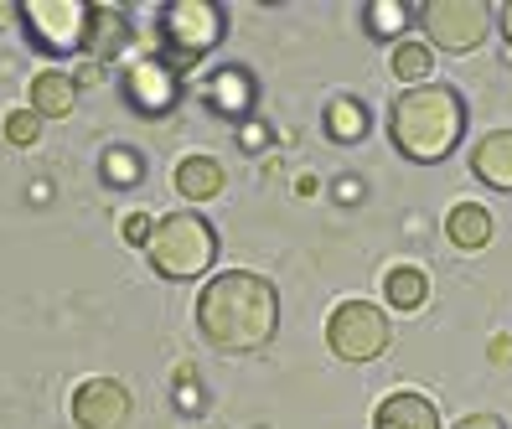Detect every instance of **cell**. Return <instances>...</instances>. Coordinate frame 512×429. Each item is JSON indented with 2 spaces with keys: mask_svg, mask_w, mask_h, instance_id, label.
<instances>
[{
  "mask_svg": "<svg viewBox=\"0 0 512 429\" xmlns=\"http://www.w3.org/2000/svg\"><path fill=\"white\" fill-rule=\"evenodd\" d=\"M197 331L207 336V347L228 352V357L264 352L280 331L275 285L254 269H223L218 280H207L202 295H197Z\"/></svg>",
  "mask_w": 512,
  "mask_h": 429,
  "instance_id": "cell-1",
  "label": "cell"
},
{
  "mask_svg": "<svg viewBox=\"0 0 512 429\" xmlns=\"http://www.w3.org/2000/svg\"><path fill=\"white\" fill-rule=\"evenodd\" d=\"M466 135V104L450 83H425V88H404L388 109V140L399 156L435 166Z\"/></svg>",
  "mask_w": 512,
  "mask_h": 429,
  "instance_id": "cell-2",
  "label": "cell"
},
{
  "mask_svg": "<svg viewBox=\"0 0 512 429\" xmlns=\"http://www.w3.org/2000/svg\"><path fill=\"white\" fill-rule=\"evenodd\" d=\"M228 32V16L218 0H166L161 6V37H156V57L182 78L192 73L207 52H213Z\"/></svg>",
  "mask_w": 512,
  "mask_h": 429,
  "instance_id": "cell-3",
  "label": "cell"
},
{
  "mask_svg": "<svg viewBox=\"0 0 512 429\" xmlns=\"http://www.w3.org/2000/svg\"><path fill=\"white\" fill-rule=\"evenodd\" d=\"M145 254H150V269H156L161 280H202L218 259V233L202 212L182 207V212H166L156 223Z\"/></svg>",
  "mask_w": 512,
  "mask_h": 429,
  "instance_id": "cell-4",
  "label": "cell"
},
{
  "mask_svg": "<svg viewBox=\"0 0 512 429\" xmlns=\"http://www.w3.org/2000/svg\"><path fill=\"white\" fill-rule=\"evenodd\" d=\"M419 32L440 52H476L492 32V6L487 0H425L414 6Z\"/></svg>",
  "mask_w": 512,
  "mask_h": 429,
  "instance_id": "cell-5",
  "label": "cell"
},
{
  "mask_svg": "<svg viewBox=\"0 0 512 429\" xmlns=\"http://www.w3.org/2000/svg\"><path fill=\"white\" fill-rule=\"evenodd\" d=\"M388 316L368 300H342L326 321V347L337 352L342 362H373L388 352Z\"/></svg>",
  "mask_w": 512,
  "mask_h": 429,
  "instance_id": "cell-6",
  "label": "cell"
},
{
  "mask_svg": "<svg viewBox=\"0 0 512 429\" xmlns=\"http://www.w3.org/2000/svg\"><path fill=\"white\" fill-rule=\"evenodd\" d=\"M88 16H94V0H26L21 6V21L32 26L37 47L63 57L88 47Z\"/></svg>",
  "mask_w": 512,
  "mask_h": 429,
  "instance_id": "cell-7",
  "label": "cell"
},
{
  "mask_svg": "<svg viewBox=\"0 0 512 429\" xmlns=\"http://www.w3.org/2000/svg\"><path fill=\"white\" fill-rule=\"evenodd\" d=\"M125 99L150 119H166L176 109V99H182V78H176L161 57H140V63L125 68Z\"/></svg>",
  "mask_w": 512,
  "mask_h": 429,
  "instance_id": "cell-8",
  "label": "cell"
},
{
  "mask_svg": "<svg viewBox=\"0 0 512 429\" xmlns=\"http://www.w3.org/2000/svg\"><path fill=\"white\" fill-rule=\"evenodd\" d=\"M130 419V388L114 378H88L73 393V424L78 429H125Z\"/></svg>",
  "mask_w": 512,
  "mask_h": 429,
  "instance_id": "cell-9",
  "label": "cell"
},
{
  "mask_svg": "<svg viewBox=\"0 0 512 429\" xmlns=\"http://www.w3.org/2000/svg\"><path fill=\"white\" fill-rule=\"evenodd\" d=\"M130 42H135V32H130V16H125V6H109V0H94V16H88V47H83L88 63H94V68L119 63Z\"/></svg>",
  "mask_w": 512,
  "mask_h": 429,
  "instance_id": "cell-10",
  "label": "cell"
},
{
  "mask_svg": "<svg viewBox=\"0 0 512 429\" xmlns=\"http://www.w3.org/2000/svg\"><path fill=\"white\" fill-rule=\"evenodd\" d=\"M202 99H207V109L223 114V119H249V109H254V99H259V88H254L249 68H218L213 78H207Z\"/></svg>",
  "mask_w": 512,
  "mask_h": 429,
  "instance_id": "cell-11",
  "label": "cell"
},
{
  "mask_svg": "<svg viewBox=\"0 0 512 429\" xmlns=\"http://www.w3.org/2000/svg\"><path fill=\"white\" fill-rule=\"evenodd\" d=\"M26 109L42 114V119H68L78 109V78L63 73V68H47L32 78V88H26Z\"/></svg>",
  "mask_w": 512,
  "mask_h": 429,
  "instance_id": "cell-12",
  "label": "cell"
},
{
  "mask_svg": "<svg viewBox=\"0 0 512 429\" xmlns=\"http://www.w3.org/2000/svg\"><path fill=\"white\" fill-rule=\"evenodd\" d=\"M373 429H440V409L430 404L425 393L399 388V393H388L383 404H378Z\"/></svg>",
  "mask_w": 512,
  "mask_h": 429,
  "instance_id": "cell-13",
  "label": "cell"
},
{
  "mask_svg": "<svg viewBox=\"0 0 512 429\" xmlns=\"http://www.w3.org/2000/svg\"><path fill=\"white\" fill-rule=\"evenodd\" d=\"M471 171L481 187L492 192H512V130H492L481 135V145L471 150Z\"/></svg>",
  "mask_w": 512,
  "mask_h": 429,
  "instance_id": "cell-14",
  "label": "cell"
},
{
  "mask_svg": "<svg viewBox=\"0 0 512 429\" xmlns=\"http://www.w3.org/2000/svg\"><path fill=\"white\" fill-rule=\"evenodd\" d=\"M176 197H187V202H213V197H223V181H228V171L213 161V156H187L182 166H176Z\"/></svg>",
  "mask_w": 512,
  "mask_h": 429,
  "instance_id": "cell-15",
  "label": "cell"
},
{
  "mask_svg": "<svg viewBox=\"0 0 512 429\" xmlns=\"http://www.w3.org/2000/svg\"><path fill=\"white\" fill-rule=\"evenodd\" d=\"M445 238L456 243V249H466V254L487 249V243H492V212L481 202H456V207H450V218H445Z\"/></svg>",
  "mask_w": 512,
  "mask_h": 429,
  "instance_id": "cell-16",
  "label": "cell"
},
{
  "mask_svg": "<svg viewBox=\"0 0 512 429\" xmlns=\"http://www.w3.org/2000/svg\"><path fill=\"white\" fill-rule=\"evenodd\" d=\"M383 300L394 305V311H419V305L430 300V274L414 269V264H394L383 274Z\"/></svg>",
  "mask_w": 512,
  "mask_h": 429,
  "instance_id": "cell-17",
  "label": "cell"
},
{
  "mask_svg": "<svg viewBox=\"0 0 512 429\" xmlns=\"http://www.w3.org/2000/svg\"><path fill=\"white\" fill-rule=\"evenodd\" d=\"M326 135L337 140V145H357L368 135V109H363V99H331L326 104Z\"/></svg>",
  "mask_w": 512,
  "mask_h": 429,
  "instance_id": "cell-18",
  "label": "cell"
},
{
  "mask_svg": "<svg viewBox=\"0 0 512 429\" xmlns=\"http://www.w3.org/2000/svg\"><path fill=\"white\" fill-rule=\"evenodd\" d=\"M388 73L409 88H425V78L435 73V52L430 42H394V57H388Z\"/></svg>",
  "mask_w": 512,
  "mask_h": 429,
  "instance_id": "cell-19",
  "label": "cell"
},
{
  "mask_svg": "<svg viewBox=\"0 0 512 429\" xmlns=\"http://www.w3.org/2000/svg\"><path fill=\"white\" fill-rule=\"evenodd\" d=\"M414 11L404 6V0H373V6H363V21H368V37H378V42H394L399 32H404V21H409Z\"/></svg>",
  "mask_w": 512,
  "mask_h": 429,
  "instance_id": "cell-20",
  "label": "cell"
},
{
  "mask_svg": "<svg viewBox=\"0 0 512 429\" xmlns=\"http://www.w3.org/2000/svg\"><path fill=\"white\" fill-rule=\"evenodd\" d=\"M140 176H145L140 150H130V145H114V150H104V181H109V187H135Z\"/></svg>",
  "mask_w": 512,
  "mask_h": 429,
  "instance_id": "cell-21",
  "label": "cell"
},
{
  "mask_svg": "<svg viewBox=\"0 0 512 429\" xmlns=\"http://www.w3.org/2000/svg\"><path fill=\"white\" fill-rule=\"evenodd\" d=\"M6 140H11V145H21V150H32V145L42 140V114H32V109L6 114Z\"/></svg>",
  "mask_w": 512,
  "mask_h": 429,
  "instance_id": "cell-22",
  "label": "cell"
},
{
  "mask_svg": "<svg viewBox=\"0 0 512 429\" xmlns=\"http://www.w3.org/2000/svg\"><path fill=\"white\" fill-rule=\"evenodd\" d=\"M176 404H182L187 414H202L207 404H202V388H197V378H192V367H182L176 373Z\"/></svg>",
  "mask_w": 512,
  "mask_h": 429,
  "instance_id": "cell-23",
  "label": "cell"
},
{
  "mask_svg": "<svg viewBox=\"0 0 512 429\" xmlns=\"http://www.w3.org/2000/svg\"><path fill=\"white\" fill-rule=\"evenodd\" d=\"M150 233H156V223H150L145 212H135V218H125V238L135 243V249H150Z\"/></svg>",
  "mask_w": 512,
  "mask_h": 429,
  "instance_id": "cell-24",
  "label": "cell"
},
{
  "mask_svg": "<svg viewBox=\"0 0 512 429\" xmlns=\"http://www.w3.org/2000/svg\"><path fill=\"white\" fill-rule=\"evenodd\" d=\"M456 429H507V424H502L497 414H466V419H461Z\"/></svg>",
  "mask_w": 512,
  "mask_h": 429,
  "instance_id": "cell-25",
  "label": "cell"
},
{
  "mask_svg": "<svg viewBox=\"0 0 512 429\" xmlns=\"http://www.w3.org/2000/svg\"><path fill=\"white\" fill-rule=\"evenodd\" d=\"M357 197H363V181L342 176V181H337V202H357Z\"/></svg>",
  "mask_w": 512,
  "mask_h": 429,
  "instance_id": "cell-26",
  "label": "cell"
},
{
  "mask_svg": "<svg viewBox=\"0 0 512 429\" xmlns=\"http://www.w3.org/2000/svg\"><path fill=\"white\" fill-rule=\"evenodd\" d=\"M264 140H269V130L259 125V119H249V125H244V145H249V150H259Z\"/></svg>",
  "mask_w": 512,
  "mask_h": 429,
  "instance_id": "cell-27",
  "label": "cell"
},
{
  "mask_svg": "<svg viewBox=\"0 0 512 429\" xmlns=\"http://www.w3.org/2000/svg\"><path fill=\"white\" fill-rule=\"evenodd\" d=\"M16 21H21V6L16 0H0V32H11Z\"/></svg>",
  "mask_w": 512,
  "mask_h": 429,
  "instance_id": "cell-28",
  "label": "cell"
},
{
  "mask_svg": "<svg viewBox=\"0 0 512 429\" xmlns=\"http://www.w3.org/2000/svg\"><path fill=\"white\" fill-rule=\"evenodd\" d=\"M492 362H512V342H507V336H492Z\"/></svg>",
  "mask_w": 512,
  "mask_h": 429,
  "instance_id": "cell-29",
  "label": "cell"
},
{
  "mask_svg": "<svg viewBox=\"0 0 512 429\" xmlns=\"http://www.w3.org/2000/svg\"><path fill=\"white\" fill-rule=\"evenodd\" d=\"M497 26H502V37L512 47V0H507V6H497Z\"/></svg>",
  "mask_w": 512,
  "mask_h": 429,
  "instance_id": "cell-30",
  "label": "cell"
},
{
  "mask_svg": "<svg viewBox=\"0 0 512 429\" xmlns=\"http://www.w3.org/2000/svg\"><path fill=\"white\" fill-rule=\"evenodd\" d=\"M73 78H78V83H99V78H104V68H94V63H83V68H78Z\"/></svg>",
  "mask_w": 512,
  "mask_h": 429,
  "instance_id": "cell-31",
  "label": "cell"
}]
</instances>
